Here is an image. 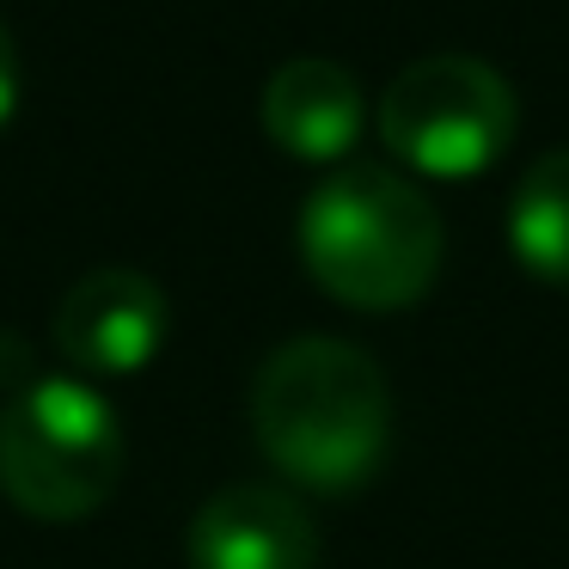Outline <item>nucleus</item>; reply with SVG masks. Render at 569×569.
<instances>
[{
    "instance_id": "2",
    "label": "nucleus",
    "mask_w": 569,
    "mask_h": 569,
    "mask_svg": "<svg viewBox=\"0 0 569 569\" xmlns=\"http://www.w3.org/2000/svg\"><path fill=\"white\" fill-rule=\"evenodd\" d=\"M441 214L392 166H343L300 202V263L356 312L417 307L441 276Z\"/></svg>"
},
{
    "instance_id": "6",
    "label": "nucleus",
    "mask_w": 569,
    "mask_h": 569,
    "mask_svg": "<svg viewBox=\"0 0 569 569\" xmlns=\"http://www.w3.org/2000/svg\"><path fill=\"white\" fill-rule=\"evenodd\" d=\"M190 569H319L325 539L295 490L227 483L197 508L184 532Z\"/></svg>"
},
{
    "instance_id": "4",
    "label": "nucleus",
    "mask_w": 569,
    "mask_h": 569,
    "mask_svg": "<svg viewBox=\"0 0 569 569\" xmlns=\"http://www.w3.org/2000/svg\"><path fill=\"white\" fill-rule=\"evenodd\" d=\"M373 123L405 172L466 184L515 148L520 99L483 56H422L386 80Z\"/></svg>"
},
{
    "instance_id": "8",
    "label": "nucleus",
    "mask_w": 569,
    "mask_h": 569,
    "mask_svg": "<svg viewBox=\"0 0 569 569\" xmlns=\"http://www.w3.org/2000/svg\"><path fill=\"white\" fill-rule=\"evenodd\" d=\"M508 251L545 288H569V148L520 172L508 197Z\"/></svg>"
},
{
    "instance_id": "5",
    "label": "nucleus",
    "mask_w": 569,
    "mask_h": 569,
    "mask_svg": "<svg viewBox=\"0 0 569 569\" xmlns=\"http://www.w3.org/2000/svg\"><path fill=\"white\" fill-rule=\"evenodd\" d=\"M56 349L80 380H136L153 368L172 331V307L153 276L111 263V270H87L56 307Z\"/></svg>"
},
{
    "instance_id": "1",
    "label": "nucleus",
    "mask_w": 569,
    "mask_h": 569,
    "mask_svg": "<svg viewBox=\"0 0 569 569\" xmlns=\"http://www.w3.org/2000/svg\"><path fill=\"white\" fill-rule=\"evenodd\" d=\"M251 435L288 483L349 496L392 459V386L343 337H295L251 380Z\"/></svg>"
},
{
    "instance_id": "7",
    "label": "nucleus",
    "mask_w": 569,
    "mask_h": 569,
    "mask_svg": "<svg viewBox=\"0 0 569 569\" xmlns=\"http://www.w3.org/2000/svg\"><path fill=\"white\" fill-rule=\"evenodd\" d=\"M258 123L288 160L331 166L361 141L368 99H361V80L343 62H331V56H295V62H282L263 80Z\"/></svg>"
},
{
    "instance_id": "9",
    "label": "nucleus",
    "mask_w": 569,
    "mask_h": 569,
    "mask_svg": "<svg viewBox=\"0 0 569 569\" xmlns=\"http://www.w3.org/2000/svg\"><path fill=\"white\" fill-rule=\"evenodd\" d=\"M19 92H26V74H19V43H13V31H7V19H0V136H7L13 117H19Z\"/></svg>"
},
{
    "instance_id": "3",
    "label": "nucleus",
    "mask_w": 569,
    "mask_h": 569,
    "mask_svg": "<svg viewBox=\"0 0 569 569\" xmlns=\"http://www.w3.org/2000/svg\"><path fill=\"white\" fill-rule=\"evenodd\" d=\"M123 466V422L80 373H38L0 405V496L19 515L74 527L117 496Z\"/></svg>"
}]
</instances>
